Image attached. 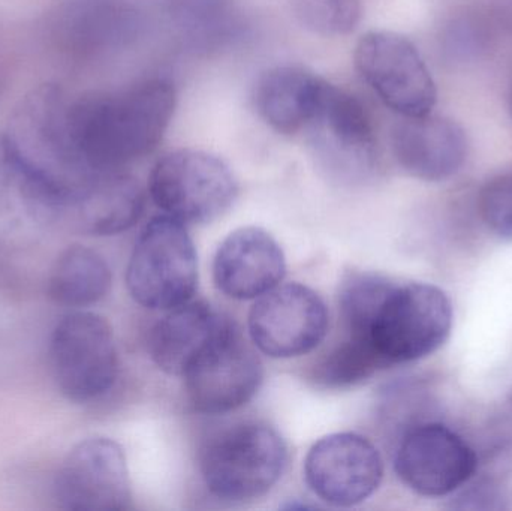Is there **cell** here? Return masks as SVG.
<instances>
[{"instance_id": "18", "label": "cell", "mask_w": 512, "mask_h": 511, "mask_svg": "<svg viewBox=\"0 0 512 511\" xmlns=\"http://www.w3.org/2000/svg\"><path fill=\"white\" fill-rule=\"evenodd\" d=\"M327 81L303 66L268 69L255 87V107L273 131L295 135L306 131L318 111Z\"/></svg>"}, {"instance_id": "14", "label": "cell", "mask_w": 512, "mask_h": 511, "mask_svg": "<svg viewBox=\"0 0 512 511\" xmlns=\"http://www.w3.org/2000/svg\"><path fill=\"white\" fill-rule=\"evenodd\" d=\"M316 155L336 170L366 171L373 164L376 137L364 105L327 81L318 111L306 128Z\"/></svg>"}, {"instance_id": "15", "label": "cell", "mask_w": 512, "mask_h": 511, "mask_svg": "<svg viewBox=\"0 0 512 511\" xmlns=\"http://www.w3.org/2000/svg\"><path fill=\"white\" fill-rule=\"evenodd\" d=\"M285 272L282 248L259 227L233 231L213 260L216 287L230 299H259L282 282Z\"/></svg>"}, {"instance_id": "6", "label": "cell", "mask_w": 512, "mask_h": 511, "mask_svg": "<svg viewBox=\"0 0 512 511\" xmlns=\"http://www.w3.org/2000/svg\"><path fill=\"white\" fill-rule=\"evenodd\" d=\"M50 365L60 393L69 401H95L110 392L119 359L108 321L86 311L65 315L51 333Z\"/></svg>"}, {"instance_id": "8", "label": "cell", "mask_w": 512, "mask_h": 511, "mask_svg": "<svg viewBox=\"0 0 512 511\" xmlns=\"http://www.w3.org/2000/svg\"><path fill=\"white\" fill-rule=\"evenodd\" d=\"M68 213V197L0 132V246L33 243Z\"/></svg>"}, {"instance_id": "24", "label": "cell", "mask_w": 512, "mask_h": 511, "mask_svg": "<svg viewBox=\"0 0 512 511\" xmlns=\"http://www.w3.org/2000/svg\"><path fill=\"white\" fill-rule=\"evenodd\" d=\"M478 209L493 234L512 242V174L495 177L483 186Z\"/></svg>"}, {"instance_id": "17", "label": "cell", "mask_w": 512, "mask_h": 511, "mask_svg": "<svg viewBox=\"0 0 512 511\" xmlns=\"http://www.w3.org/2000/svg\"><path fill=\"white\" fill-rule=\"evenodd\" d=\"M230 318L209 303L192 302L170 309L150 333L149 351L159 369L183 377L194 360L227 326Z\"/></svg>"}, {"instance_id": "9", "label": "cell", "mask_w": 512, "mask_h": 511, "mask_svg": "<svg viewBox=\"0 0 512 511\" xmlns=\"http://www.w3.org/2000/svg\"><path fill=\"white\" fill-rule=\"evenodd\" d=\"M262 377L261 360L246 344L236 323L230 320L182 378L195 410L227 414L254 398Z\"/></svg>"}, {"instance_id": "11", "label": "cell", "mask_w": 512, "mask_h": 511, "mask_svg": "<svg viewBox=\"0 0 512 511\" xmlns=\"http://www.w3.org/2000/svg\"><path fill=\"white\" fill-rule=\"evenodd\" d=\"M328 323L327 306L316 291L288 284L259 297L249 314V333L265 356L294 359L319 347Z\"/></svg>"}, {"instance_id": "10", "label": "cell", "mask_w": 512, "mask_h": 511, "mask_svg": "<svg viewBox=\"0 0 512 511\" xmlns=\"http://www.w3.org/2000/svg\"><path fill=\"white\" fill-rule=\"evenodd\" d=\"M477 467L472 447L441 423L408 426L394 455V468L403 485L423 497H447L465 488Z\"/></svg>"}, {"instance_id": "19", "label": "cell", "mask_w": 512, "mask_h": 511, "mask_svg": "<svg viewBox=\"0 0 512 511\" xmlns=\"http://www.w3.org/2000/svg\"><path fill=\"white\" fill-rule=\"evenodd\" d=\"M144 209V192L126 171L101 173L69 210L72 221L92 236H113L137 224Z\"/></svg>"}, {"instance_id": "23", "label": "cell", "mask_w": 512, "mask_h": 511, "mask_svg": "<svg viewBox=\"0 0 512 511\" xmlns=\"http://www.w3.org/2000/svg\"><path fill=\"white\" fill-rule=\"evenodd\" d=\"M301 24L322 36L352 32L361 17L360 0H289Z\"/></svg>"}, {"instance_id": "5", "label": "cell", "mask_w": 512, "mask_h": 511, "mask_svg": "<svg viewBox=\"0 0 512 511\" xmlns=\"http://www.w3.org/2000/svg\"><path fill=\"white\" fill-rule=\"evenodd\" d=\"M233 171L218 156L179 149L162 156L149 177L153 203L183 224H206L230 209L237 197Z\"/></svg>"}, {"instance_id": "4", "label": "cell", "mask_w": 512, "mask_h": 511, "mask_svg": "<svg viewBox=\"0 0 512 511\" xmlns=\"http://www.w3.org/2000/svg\"><path fill=\"white\" fill-rule=\"evenodd\" d=\"M197 282V251L185 224L156 216L138 237L126 270L132 299L144 308L170 311L192 300Z\"/></svg>"}, {"instance_id": "21", "label": "cell", "mask_w": 512, "mask_h": 511, "mask_svg": "<svg viewBox=\"0 0 512 511\" xmlns=\"http://www.w3.org/2000/svg\"><path fill=\"white\" fill-rule=\"evenodd\" d=\"M113 276L105 258L83 245L68 246L57 257L48 294L54 302L68 308H86L107 296Z\"/></svg>"}, {"instance_id": "13", "label": "cell", "mask_w": 512, "mask_h": 511, "mask_svg": "<svg viewBox=\"0 0 512 511\" xmlns=\"http://www.w3.org/2000/svg\"><path fill=\"white\" fill-rule=\"evenodd\" d=\"M384 477L381 453L351 432L328 435L313 444L304 461L310 491L333 507H354L378 491Z\"/></svg>"}, {"instance_id": "3", "label": "cell", "mask_w": 512, "mask_h": 511, "mask_svg": "<svg viewBox=\"0 0 512 511\" xmlns=\"http://www.w3.org/2000/svg\"><path fill=\"white\" fill-rule=\"evenodd\" d=\"M285 441L265 423L222 429L201 453V476L215 497L234 503L270 492L286 467Z\"/></svg>"}, {"instance_id": "20", "label": "cell", "mask_w": 512, "mask_h": 511, "mask_svg": "<svg viewBox=\"0 0 512 511\" xmlns=\"http://www.w3.org/2000/svg\"><path fill=\"white\" fill-rule=\"evenodd\" d=\"M129 24V12L111 0H72L54 15L51 38L59 50L87 56L125 38Z\"/></svg>"}, {"instance_id": "7", "label": "cell", "mask_w": 512, "mask_h": 511, "mask_svg": "<svg viewBox=\"0 0 512 511\" xmlns=\"http://www.w3.org/2000/svg\"><path fill=\"white\" fill-rule=\"evenodd\" d=\"M355 68L394 113L420 117L432 113L438 92L420 51L405 36L372 30L355 47Z\"/></svg>"}, {"instance_id": "2", "label": "cell", "mask_w": 512, "mask_h": 511, "mask_svg": "<svg viewBox=\"0 0 512 511\" xmlns=\"http://www.w3.org/2000/svg\"><path fill=\"white\" fill-rule=\"evenodd\" d=\"M346 336L369 345L384 368L424 359L442 347L453 308L435 285L388 282L366 302L340 314Z\"/></svg>"}, {"instance_id": "1", "label": "cell", "mask_w": 512, "mask_h": 511, "mask_svg": "<svg viewBox=\"0 0 512 511\" xmlns=\"http://www.w3.org/2000/svg\"><path fill=\"white\" fill-rule=\"evenodd\" d=\"M176 101L174 84L159 77L116 92L65 95L60 140L66 155L90 173L125 171L161 143Z\"/></svg>"}, {"instance_id": "16", "label": "cell", "mask_w": 512, "mask_h": 511, "mask_svg": "<svg viewBox=\"0 0 512 511\" xmlns=\"http://www.w3.org/2000/svg\"><path fill=\"white\" fill-rule=\"evenodd\" d=\"M391 147L400 167L426 182L450 179L468 155L465 131L453 120L432 113L403 117L391 132Z\"/></svg>"}, {"instance_id": "22", "label": "cell", "mask_w": 512, "mask_h": 511, "mask_svg": "<svg viewBox=\"0 0 512 511\" xmlns=\"http://www.w3.org/2000/svg\"><path fill=\"white\" fill-rule=\"evenodd\" d=\"M384 369L372 348L346 336L316 366V383L330 389L355 386Z\"/></svg>"}, {"instance_id": "26", "label": "cell", "mask_w": 512, "mask_h": 511, "mask_svg": "<svg viewBox=\"0 0 512 511\" xmlns=\"http://www.w3.org/2000/svg\"><path fill=\"white\" fill-rule=\"evenodd\" d=\"M508 110H510L511 119H512V78L510 83V93H508Z\"/></svg>"}, {"instance_id": "25", "label": "cell", "mask_w": 512, "mask_h": 511, "mask_svg": "<svg viewBox=\"0 0 512 511\" xmlns=\"http://www.w3.org/2000/svg\"><path fill=\"white\" fill-rule=\"evenodd\" d=\"M502 495L496 491L492 483H478V485L468 486L462 492L457 501L459 506L456 509H502L504 504L501 503Z\"/></svg>"}, {"instance_id": "12", "label": "cell", "mask_w": 512, "mask_h": 511, "mask_svg": "<svg viewBox=\"0 0 512 511\" xmlns=\"http://www.w3.org/2000/svg\"><path fill=\"white\" fill-rule=\"evenodd\" d=\"M60 509L116 511L131 507L125 452L110 438H87L66 456L54 483Z\"/></svg>"}]
</instances>
